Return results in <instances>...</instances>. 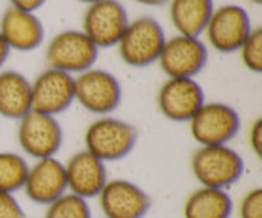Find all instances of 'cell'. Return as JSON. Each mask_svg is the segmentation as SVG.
<instances>
[{"label": "cell", "mask_w": 262, "mask_h": 218, "mask_svg": "<svg viewBox=\"0 0 262 218\" xmlns=\"http://www.w3.org/2000/svg\"><path fill=\"white\" fill-rule=\"evenodd\" d=\"M190 171L202 187L226 190L241 179L244 161L229 144L200 146L192 155Z\"/></svg>", "instance_id": "6da1fadb"}, {"label": "cell", "mask_w": 262, "mask_h": 218, "mask_svg": "<svg viewBox=\"0 0 262 218\" xmlns=\"http://www.w3.org/2000/svg\"><path fill=\"white\" fill-rule=\"evenodd\" d=\"M136 143V126L112 115L98 117L84 133L85 149L103 163L125 159L133 152Z\"/></svg>", "instance_id": "7a4b0ae2"}, {"label": "cell", "mask_w": 262, "mask_h": 218, "mask_svg": "<svg viewBox=\"0 0 262 218\" xmlns=\"http://www.w3.org/2000/svg\"><path fill=\"white\" fill-rule=\"evenodd\" d=\"M161 23L152 17H139L128 23L117 45L121 61L129 68H147L158 62L166 43Z\"/></svg>", "instance_id": "3957f363"}, {"label": "cell", "mask_w": 262, "mask_h": 218, "mask_svg": "<svg viewBox=\"0 0 262 218\" xmlns=\"http://www.w3.org/2000/svg\"><path fill=\"white\" fill-rule=\"evenodd\" d=\"M98 48L82 30H64L51 38L46 46L48 68L77 76L92 69L98 58Z\"/></svg>", "instance_id": "277c9868"}, {"label": "cell", "mask_w": 262, "mask_h": 218, "mask_svg": "<svg viewBox=\"0 0 262 218\" xmlns=\"http://www.w3.org/2000/svg\"><path fill=\"white\" fill-rule=\"evenodd\" d=\"M241 128L237 110L225 102H205L190 118L188 130L200 146L229 144Z\"/></svg>", "instance_id": "5b68a950"}, {"label": "cell", "mask_w": 262, "mask_h": 218, "mask_svg": "<svg viewBox=\"0 0 262 218\" xmlns=\"http://www.w3.org/2000/svg\"><path fill=\"white\" fill-rule=\"evenodd\" d=\"M121 84L105 69H87L76 76V102L94 115H110L121 103Z\"/></svg>", "instance_id": "8992f818"}, {"label": "cell", "mask_w": 262, "mask_h": 218, "mask_svg": "<svg viewBox=\"0 0 262 218\" xmlns=\"http://www.w3.org/2000/svg\"><path fill=\"white\" fill-rule=\"evenodd\" d=\"M16 140L21 151L33 159L54 158L62 146L64 133L56 117L31 110L18 120Z\"/></svg>", "instance_id": "52a82bcc"}, {"label": "cell", "mask_w": 262, "mask_h": 218, "mask_svg": "<svg viewBox=\"0 0 262 218\" xmlns=\"http://www.w3.org/2000/svg\"><path fill=\"white\" fill-rule=\"evenodd\" d=\"M252 31L249 13L241 5L228 4L213 10L205 35L210 46L221 54L239 51Z\"/></svg>", "instance_id": "ba28073f"}, {"label": "cell", "mask_w": 262, "mask_h": 218, "mask_svg": "<svg viewBox=\"0 0 262 218\" xmlns=\"http://www.w3.org/2000/svg\"><path fill=\"white\" fill-rule=\"evenodd\" d=\"M129 23L128 12L118 0H98L87 7L82 31L98 50L117 46Z\"/></svg>", "instance_id": "9c48e42d"}, {"label": "cell", "mask_w": 262, "mask_h": 218, "mask_svg": "<svg viewBox=\"0 0 262 218\" xmlns=\"http://www.w3.org/2000/svg\"><path fill=\"white\" fill-rule=\"evenodd\" d=\"M208 62V48L200 38L176 35L167 38L158 64L167 77L195 79Z\"/></svg>", "instance_id": "30bf717a"}, {"label": "cell", "mask_w": 262, "mask_h": 218, "mask_svg": "<svg viewBox=\"0 0 262 218\" xmlns=\"http://www.w3.org/2000/svg\"><path fill=\"white\" fill-rule=\"evenodd\" d=\"M76 102V76L48 68L31 82V108L57 117Z\"/></svg>", "instance_id": "8fae6325"}, {"label": "cell", "mask_w": 262, "mask_h": 218, "mask_svg": "<svg viewBox=\"0 0 262 218\" xmlns=\"http://www.w3.org/2000/svg\"><path fill=\"white\" fill-rule=\"evenodd\" d=\"M103 218H144L151 210V197L128 179H108L98 193Z\"/></svg>", "instance_id": "7c38bea8"}, {"label": "cell", "mask_w": 262, "mask_h": 218, "mask_svg": "<svg viewBox=\"0 0 262 218\" xmlns=\"http://www.w3.org/2000/svg\"><path fill=\"white\" fill-rule=\"evenodd\" d=\"M205 102V92L196 79L167 77L158 92L159 112L176 123H188Z\"/></svg>", "instance_id": "4fadbf2b"}, {"label": "cell", "mask_w": 262, "mask_h": 218, "mask_svg": "<svg viewBox=\"0 0 262 218\" xmlns=\"http://www.w3.org/2000/svg\"><path fill=\"white\" fill-rule=\"evenodd\" d=\"M23 190L33 204L48 207L68 192L64 163L54 158L36 159L28 169Z\"/></svg>", "instance_id": "5bb4252c"}, {"label": "cell", "mask_w": 262, "mask_h": 218, "mask_svg": "<svg viewBox=\"0 0 262 218\" xmlns=\"http://www.w3.org/2000/svg\"><path fill=\"white\" fill-rule=\"evenodd\" d=\"M68 192L82 199H97L108 181L106 163L94 156L87 149L74 152L64 164Z\"/></svg>", "instance_id": "9a60e30c"}, {"label": "cell", "mask_w": 262, "mask_h": 218, "mask_svg": "<svg viewBox=\"0 0 262 218\" xmlns=\"http://www.w3.org/2000/svg\"><path fill=\"white\" fill-rule=\"evenodd\" d=\"M0 35L10 51L28 53L38 50L43 43L45 27L36 13L8 7L0 17Z\"/></svg>", "instance_id": "2e32d148"}, {"label": "cell", "mask_w": 262, "mask_h": 218, "mask_svg": "<svg viewBox=\"0 0 262 218\" xmlns=\"http://www.w3.org/2000/svg\"><path fill=\"white\" fill-rule=\"evenodd\" d=\"M31 110V80L18 71L0 72V115L18 122Z\"/></svg>", "instance_id": "e0dca14e"}, {"label": "cell", "mask_w": 262, "mask_h": 218, "mask_svg": "<svg viewBox=\"0 0 262 218\" xmlns=\"http://www.w3.org/2000/svg\"><path fill=\"white\" fill-rule=\"evenodd\" d=\"M213 10V0H169V18L177 35L200 38Z\"/></svg>", "instance_id": "ac0fdd59"}, {"label": "cell", "mask_w": 262, "mask_h": 218, "mask_svg": "<svg viewBox=\"0 0 262 218\" xmlns=\"http://www.w3.org/2000/svg\"><path fill=\"white\" fill-rule=\"evenodd\" d=\"M234 204L226 190L200 187L184 202V218H231Z\"/></svg>", "instance_id": "d6986e66"}, {"label": "cell", "mask_w": 262, "mask_h": 218, "mask_svg": "<svg viewBox=\"0 0 262 218\" xmlns=\"http://www.w3.org/2000/svg\"><path fill=\"white\" fill-rule=\"evenodd\" d=\"M30 164L21 155L12 151H0V190L15 193L23 190Z\"/></svg>", "instance_id": "ffe728a7"}, {"label": "cell", "mask_w": 262, "mask_h": 218, "mask_svg": "<svg viewBox=\"0 0 262 218\" xmlns=\"http://www.w3.org/2000/svg\"><path fill=\"white\" fill-rule=\"evenodd\" d=\"M45 218H92L89 200L66 192L46 207Z\"/></svg>", "instance_id": "44dd1931"}, {"label": "cell", "mask_w": 262, "mask_h": 218, "mask_svg": "<svg viewBox=\"0 0 262 218\" xmlns=\"http://www.w3.org/2000/svg\"><path fill=\"white\" fill-rule=\"evenodd\" d=\"M241 62L243 66L254 72V74H260L262 72V30L252 28L251 35L239 48Z\"/></svg>", "instance_id": "7402d4cb"}, {"label": "cell", "mask_w": 262, "mask_h": 218, "mask_svg": "<svg viewBox=\"0 0 262 218\" xmlns=\"http://www.w3.org/2000/svg\"><path fill=\"white\" fill-rule=\"evenodd\" d=\"M239 218H262V189L254 187L243 195L237 204Z\"/></svg>", "instance_id": "603a6c76"}, {"label": "cell", "mask_w": 262, "mask_h": 218, "mask_svg": "<svg viewBox=\"0 0 262 218\" xmlns=\"http://www.w3.org/2000/svg\"><path fill=\"white\" fill-rule=\"evenodd\" d=\"M0 218H27L13 193L0 190Z\"/></svg>", "instance_id": "cb8c5ba5"}, {"label": "cell", "mask_w": 262, "mask_h": 218, "mask_svg": "<svg viewBox=\"0 0 262 218\" xmlns=\"http://www.w3.org/2000/svg\"><path fill=\"white\" fill-rule=\"evenodd\" d=\"M249 148L256 155V158H262V118H256L249 130Z\"/></svg>", "instance_id": "d4e9b609"}, {"label": "cell", "mask_w": 262, "mask_h": 218, "mask_svg": "<svg viewBox=\"0 0 262 218\" xmlns=\"http://www.w3.org/2000/svg\"><path fill=\"white\" fill-rule=\"evenodd\" d=\"M8 2H10V7H13V9L35 13L46 4V0H8Z\"/></svg>", "instance_id": "484cf974"}, {"label": "cell", "mask_w": 262, "mask_h": 218, "mask_svg": "<svg viewBox=\"0 0 262 218\" xmlns=\"http://www.w3.org/2000/svg\"><path fill=\"white\" fill-rule=\"evenodd\" d=\"M8 56H10V48L7 46L5 39L2 38V35H0V68L5 64V61L8 59Z\"/></svg>", "instance_id": "4316f807"}, {"label": "cell", "mask_w": 262, "mask_h": 218, "mask_svg": "<svg viewBox=\"0 0 262 218\" xmlns=\"http://www.w3.org/2000/svg\"><path fill=\"white\" fill-rule=\"evenodd\" d=\"M135 2L146 5V7H161L164 4H167L169 0H135Z\"/></svg>", "instance_id": "83f0119b"}, {"label": "cell", "mask_w": 262, "mask_h": 218, "mask_svg": "<svg viewBox=\"0 0 262 218\" xmlns=\"http://www.w3.org/2000/svg\"><path fill=\"white\" fill-rule=\"evenodd\" d=\"M77 2H82V4L90 5V4H94V2H98V0H77Z\"/></svg>", "instance_id": "f1b7e54d"}, {"label": "cell", "mask_w": 262, "mask_h": 218, "mask_svg": "<svg viewBox=\"0 0 262 218\" xmlns=\"http://www.w3.org/2000/svg\"><path fill=\"white\" fill-rule=\"evenodd\" d=\"M251 4H254V5H260L262 4V0H249Z\"/></svg>", "instance_id": "f546056e"}]
</instances>
